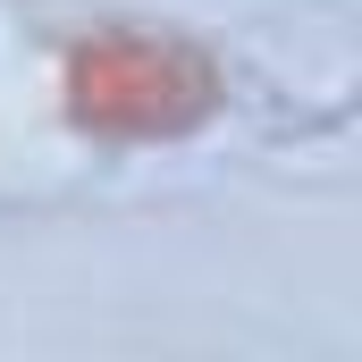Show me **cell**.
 Masks as SVG:
<instances>
[{
  "instance_id": "6da1fadb",
  "label": "cell",
  "mask_w": 362,
  "mask_h": 362,
  "mask_svg": "<svg viewBox=\"0 0 362 362\" xmlns=\"http://www.w3.org/2000/svg\"><path fill=\"white\" fill-rule=\"evenodd\" d=\"M59 110L101 144H177L219 110V68L144 25H93L59 51Z\"/></svg>"
}]
</instances>
